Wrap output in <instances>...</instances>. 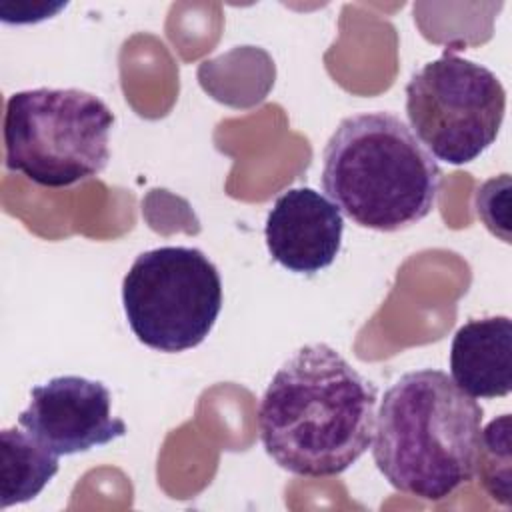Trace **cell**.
<instances>
[{
	"mask_svg": "<svg viewBox=\"0 0 512 512\" xmlns=\"http://www.w3.org/2000/svg\"><path fill=\"white\" fill-rule=\"evenodd\" d=\"M476 468L484 490L498 502L510 504V414L494 418L482 432L476 456Z\"/></svg>",
	"mask_w": 512,
	"mask_h": 512,
	"instance_id": "8fae6325",
	"label": "cell"
},
{
	"mask_svg": "<svg viewBox=\"0 0 512 512\" xmlns=\"http://www.w3.org/2000/svg\"><path fill=\"white\" fill-rule=\"evenodd\" d=\"M450 378L472 398H500L512 390V320L476 318L460 326L450 346Z\"/></svg>",
	"mask_w": 512,
	"mask_h": 512,
	"instance_id": "9c48e42d",
	"label": "cell"
},
{
	"mask_svg": "<svg viewBox=\"0 0 512 512\" xmlns=\"http://www.w3.org/2000/svg\"><path fill=\"white\" fill-rule=\"evenodd\" d=\"M342 232L340 208L308 186L282 192L264 226L272 260L296 274H316L328 268L340 252Z\"/></svg>",
	"mask_w": 512,
	"mask_h": 512,
	"instance_id": "ba28073f",
	"label": "cell"
},
{
	"mask_svg": "<svg viewBox=\"0 0 512 512\" xmlns=\"http://www.w3.org/2000/svg\"><path fill=\"white\" fill-rule=\"evenodd\" d=\"M130 330L148 348L184 352L206 340L222 310L220 272L198 248L146 250L122 280Z\"/></svg>",
	"mask_w": 512,
	"mask_h": 512,
	"instance_id": "5b68a950",
	"label": "cell"
},
{
	"mask_svg": "<svg viewBox=\"0 0 512 512\" xmlns=\"http://www.w3.org/2000/svg\"><path fill=\"white\" fill-rule=\"evenodd\" d=\"M110 390L100 380L56 376L30 392L18 424L58 456L104 446L126 434V424L110 414Z\"/></svg>",
	"mask_w": 512,
	"mask_h": 512,
	"instance_id": "52a82bcc",
	"label": "cell"
},
{
	"mask_svg": "<svg viewBox=\"0 0 512 512\" xmlns=\"http://www.w3.org/2000/svg\"><path fill=\"white\" fill-rule=\"evenodd\" d=\"M506 112V90L482 64L444 50L406 84V116L420 144L462 166L490 148Z\"/></svg>",
	"mask_w": 512,
	"mask_h": 512,
	"instance_id": "8992f818",
	"label": "cell"
},
{
	"mask_svg": "<svg viewBox=\"0 0 512 512\" xmlns=\"http://www.w3.org/2000/svg\"><path fill=\"white\" fill-rule=\"evenodd\" d=\"M442 170L410 126L392 112L340 120L322 152V186L352 222L398 232L436 206Z\"/></svg>",
	"mask_w": 512,
	"mask_h": 512,
	"instance_id": "3957f363",
	"label": "cell"
},
{
	"mask_svg": "<svg viewBox=\"0 0 512 512\" xmlns=\"http://www.w3.org/2000/svg\"><path fill=\"white\" fill-rule=\"evenodd\" d=\"M482 414L446 372H406L384 392L376 414L374 464L392 488L444 500L476 472Z\"/></svg>",
	"mask_w": 512,
	"mask_h": 512,
	"instance_id": "7a4b0ae2",
	"label": "cell"
},
{
	"mask_svg": "<svg viewBox=\"0 0 512 512\" xmlns=\"http://www.w3.org/2000/svg\"><path fill=\"white\" fill-rule=\"evenodd\" d=\"M112 126V110L90 92H14L4 112L6 168L44 188L78 184L106 168Z\"/></svg>",
	"mask_w": 512,
	"mask_h": 512,
	"instance_id": "277c9868",
	"label": "cell"
},
{
	"mask_svg": "<svg viewBox=\"0 0 512 512\" xmlns=\"http://www.w3.org/2000/svg\"><path fill=\"white\" fill-rule=\"evenodd\" d=\"M378 390L324 342L298 348L272 376L258 404L266 454L306 478L346 472L370 448Z\"/></svg>",
	"mask_w": 512,
	"mask_h": 512,
	"instance_id": "6da1fadb",
	"label": "cell"
},
{
	"mask_svg": "<svg viewBox=\"0 0 512 512\" xmlns=\"http://www.w3.org/2000/svg\"><path fill=\"white\" fill-rule=\"evenodd\" d=\"M58 472V454L28 432H0V508L36 498Z\"/></svg>",
	"mask_w": 512,
	"mask_h": 512,
	"instance_id": "30bf717a",
	"label": "cell"
}]
</instances>
